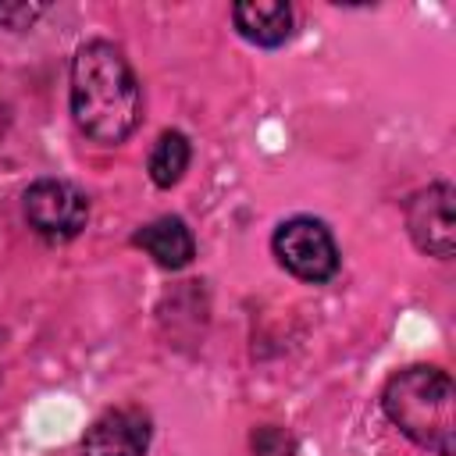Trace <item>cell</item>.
I'll list each match as a JSON object with an SVG mask.
<instances>
[{
    "label": "cell",
    "instance_id": "cell-1",
    "mask_svg": "<svg viewBox=\"0 0 456 456\" xmlns=\"http://www.w3.org/2000/svg\"><path fill=\"white\" fill-rule=\"evenodd\" d=\"M71 114L96 142H121L135 132L142 114L139 82L114 43L93 39L71 61Z\"/></svg>",
    "mask_w": 456,
    "mask_h": 456
},
{
    "label": "cell",
    "instance_id": "cell-2",
    "mask_svg": "<svg viewBox=\"0 0 456 456\" xmlns=\"http://www.w3.org/2000/svg\"><path fill=\"white\" fill-rule=\"evenodd\" d=\"M385 417L420 449L452 456V381L438 367H406L381 392Z\"/></svg>",
    "mask_w": 456,
    "mask_h": 456
},
{
    "label": "cell",
    "instance_id": "cell-3",
    "mask_svg": "<svg viewBox=\"0 0 456 456\" xmlns=\"http://www.w3.org/2000/svg\"><path fill=\"white\" fill-rule=\"evenodd\" d=\"M274 256L285 271L303 281H328L338 267V249L331 232L314 217H292L274 232Z\"/></svg>",
    "mask_w": 456,
    "mask_h": 456
},
{
    "label": "cell",
    "instance_id": "cell-4",
    "mask_svg": "<svg viewBox=\"0 0 456 456\" xmlns=\"http://www.w3.org/2000/svg\"><path fill=\"white\" fill-rule=\"evenodd\" d=\"M25 217L43 239L64 242V239H71L86 228L89 200L68 182L43 178L25 192Z\"/></svg>",
    "mask_w": 456,
    "mask_h": 456
},
{
    "label": "cell",
    "instance_id": "cell-5",
    "mask_svg": "<svg viewBox=\"0 0 456 456\" xmlns=\"http://www.w3.org/2000/svg\"><path fill=\"white\" fill-rule=\"evenodd\" d=\"M406 228L413 235V242L431 253L449 260L456 249V217H452V185L438 182L420 189L410 203H406Z\"/></svg>",
    "mask_w": 456,
    "mask_h": 456
},
{
    "label": "cell",
    "instance_id": "cell-6",
    "mask_svg": "<svg viewBox=\"0 0 456 456\" xmlns=\"http://www.w3.org/2000/svg\"><path fill=\"white\" fill-rule=\"evenodd\" d=\"M146 445H150V417L132 406L100 413L82 435L86 456H142Z\"/></svg>",
    "mask_w": 456,
    "mask_h": 456
},
{
    "label": "cell",
    "instance_id": "cell-7",
    "mask_svg": "<svg viewBox=\"0 0 456 456\" xmlns=\"http://www.w3.org/2000/svg\"><path fill=\"white\" fill-rule=\"evenodd\" d=\"M235 28L256 46H278L292 32V7L281 0H246L232 7Z\"/></svg>",
    "mask_w": 456,
    "mask_h": 456
},
{
    "label": "cell",
    "instance_id": "cell-8",
    "mask_svg": "<svg viewBox=\"0 0 456 456\" xmlns=\"http://www.w3.org/2000/svg\"><path fill=\"white\" fill-rule=\"evenodd\" d=\"M135 246H142L160 267H185L196 253V242H192V232L185 228L182 217H157L150 224H142L135 232Z\"/></svg>",
    "mask_w": 456,
    "mask_h": 456
},
{
    "label": "cell",
    "instance_id": "cell-9",
    "mask_svg": "<svg viewBox=\"0 0 456 456\" xmlns=\"http://www.w3.org/2000/svg\"><path fill=\"white\" fill-rule=\"evenodd\" d=\"M189 157H192L189 139H185L182 132H164V135L157 139L153 153H150V178H153V185L171 189V185L185 175Z\"/></svg>",
    "mask_w": 456,
    "mask_h": 456
},
{
    "label": "cell",
    "instance_id": "cell-10",
    "mask_svg": "<svg viewBox=\"0 0 456 456\" xmlns=\"http://www.w3.org/2000/svg\"><path fill=\"white\" fill-rule=\"evenodd\" d=\"M253 452L256 456H292L296 452V442L281 431V428H256L253 431Z\"/></svg>",
    "mask_w": 456,
    "mask_h": 456
},
{
    "label": "cell",
    "instance_id": "cell-11",
    "mask_svg": "<svg viewBox=\"0 0 456 456\" xmlns=\"http://www.w3.org/2000/svg\"><path fill=\"white\" fill-rule=\"evenodd\" d=\"M43 7L39 4H0V25H11V28H25Z\"/></svg>",
    "mask_w": 456,
    "mask_h": 456
},
{
    "label": "cell",
    "instance_id": "cell-12",
    "mask_svg": "<svg viewBox=\"0 0 456 456\" xmlns=\"http://www.w3.org/2000/svg\"><path fill=\"white\" fill-rule=\"evenodd\" d=\"M4 125H7V110H4V103H0V132H4Z\"/></svg>",
    "mask_w": 456,
    "mask_h": 456
}]
</instances>
